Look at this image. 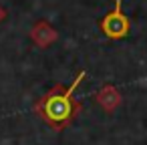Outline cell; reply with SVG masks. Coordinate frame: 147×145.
Segmentation results:
<instances>
[{"instance_id": "obj_1", "label": "cell", "mask_w": 147, "mask_h": 145, "mask_svg": "<svg viewBox=\"0 0 147 145\" xmlns=\"http://www.w3.org/2000/svg\"><path fill=\"white\" fill-rule=\"evenodd\" d=\"M87 77L85 71H81L77 75V79L71 83V87L65 85H55L45 97H40L34 103V113L55 131H65L81 113L83 103L75 97L77 87L81 85V81Z\"/></svg>"}, {"instance_id": "obj_2", "label": "cell", "mask_w": 147, "mask_h": 145, "mask_svg": "<svg viewBox=\"0 0 147 145\" xmlns=\"http://www.w3.org/2000/svg\"><path fill=\"white\" fill-rule=\"evenodd\" d=\"M103 34L111 40H121L125 36H129V30H131V22L127 18V14L123 12V2L121 0H115V6L111 12H107L101 22H99Z\"/></svg>"}, {"instance_id": "obj_3", "label": "cell", "mask_w": 147, "mask_h": 145, "mask_svg": "<svg viewBox=\"0 0 147 145\" xmlns=\"http://www.w3.org/2000/svg\"><path fill=\"white\" fill-rule=\"evenodd\" d=\"M95 101L97 105L105 111V113H115L117 107L123 103V95L117 87L113 85H103L97 93H95Z\"/></svg>"}, {"instance_id": "obj_4", "label": "cell", "mask_w": 147, "mask_h": 145, "mask_svg": "<svg viewBox=\"0 0 147 145\" xmlns=\"http://www.w3.org/2000/svg\"><path fill=\"white\" fill-rule=\"evenodd\" d=\"M57 38H59L57 28L51 26L47 20H40V22H36V24L30 28V40H32L38 49H47V47H51Z\"/></svg>"}, {"instance_id": "obj_5", "label": "cell", "mask_w": 147, "mask_h": 145, "mask_svg": "<svg viewBox=\"0 0 147 145\" xmlns=\"http://www.w3.org/2000/svg\"><path fill=\"white\" fill-rule=\"evenodd\" d=\"M6 14H8V12H6V8H2V6H0V22H2V20L6 18Z\"/></svg>"}]
</instances>
